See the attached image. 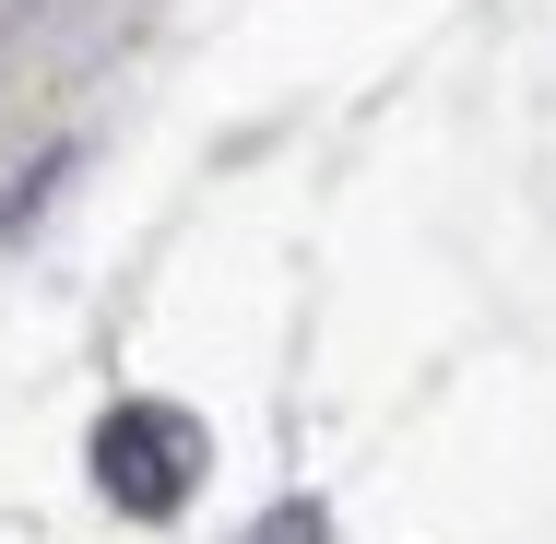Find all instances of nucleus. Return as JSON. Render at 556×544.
<instances>
[{"label": "nucleus", "mask_w": 556, "mask_h": 544, "mask_svg": "<svg viewBox=\"0 0 556 544\" xmlns=\"http://www.w3.org/2000/svg\"><path fill=\"white\" fill-rule=\"evenodd\" d=\"M96 473H108L118 509H178L190 497V473H202V427L190 415H166V403H118L108 427H96Z\"/></svg>", "instance_id": "nucleus-1"}]
</instances>
